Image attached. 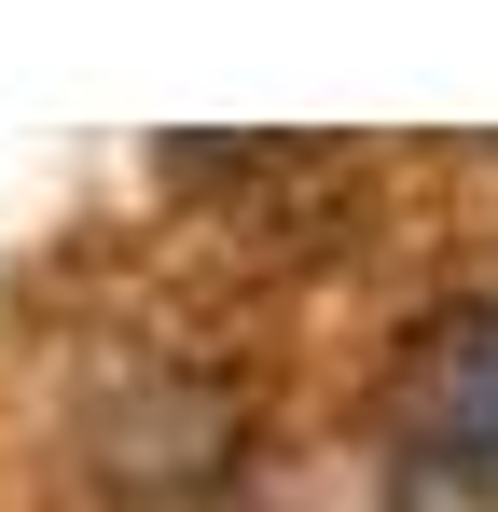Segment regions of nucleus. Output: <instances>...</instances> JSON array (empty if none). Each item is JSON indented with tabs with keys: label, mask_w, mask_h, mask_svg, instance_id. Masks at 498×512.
I'll return each instance as SVG.
<instances>
[{
	"label": "nucleus",
	"mask_w": 498,
	"mask_h": 512,
	"mask_svg": "<svg viewBox=\"0 0 498 512\" xmlns=\"http://www.w3.org/2000/svg\"><path fill=\"white\" fill-rule=\"evenodd\" d=\"M457 429H471V457L498 471V333L471 346V374H457Z\"/></svg>",
	"instance_id": "nucleus-1"
}]
</instances>
